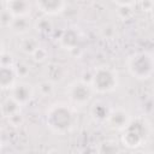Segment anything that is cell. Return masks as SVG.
<instances>
[{
	"label": "cell",
	"mask_w": 154,
	"mask_h": 154,
	"mask_svg": "<svg viewBox=\"0 0 154 154\" xmlns=\"http://www.w3.org/2000/svg\"><path fill=\"white\" fill-rule=\"evenodd\" d=\"M37 10L45 16H58L64 12L66 0H35Z\"/></svg>",
	"instance_id": "obj_11"
},
{
	"label": "cell",
	"mask_w": 154,
	"mask_h": 154,
	"mask_svg": "<svg viewBox=\"0 0 154 154\" xmlns=\"http://www.w3.org/2000/svg\"><path fill=\"white\" fill-rule=\"evenodd\" d=\"M131 117L132 116L130 114V112L126 108L120 107V106L112 107L105 124L114 131H122L128 125Z\"/></svg>",
	"instance_id": "obj_8"
},
{
	"label": "cell",
	"mask_w": 154,
	"mask_h": 154,
	"mask_svg": "<svg viewBox=\"0 0 154 154\" xmlns=\"http://www.w3.org/2000/svg\"><path fill=\"white\" fill-rule=\"evenodd\" d=\"M111 108L112 107L109 106V103L106 102L105 100H96V101H94L90 105L89 114H90L91 119L95 123L105 124L106 123V119H107V117L109 114Z\"/></svg>",
	"instance_id": "obj_13"
},
{
	"label": "cell",
	"mask_w": 154,
	"mask_h": 154,
	"mask_svg": "<svg viewBox=\"0 0 154 154\" xmlns=\"http://www.w3.org/2000/svg\"><path fill=\"white\" fill-rule=\"evenodd\" d=\"M31 8L32 5L30 0H8L5 2V10L12 17L30 16Z\"/></svg>",
	"instance_id": "obj_14"
},
{
	"label": "cell",
	"mask_w": 154,
	"mask_h": 154,
	"mask_svg": "<svg viewBox=\"0 0 154 154\" xmlns=\"http://www.w3.org/2000/svg\"><path fill=\"white\" fill-rule=\"evenodd\" d=\"M55 85L54 83H52L51 81L48 79H43L38 84H37V91L41 96L43 97H48V96H52L54 93H55Z\"/></svg>",
	"instance_id": "obj_18"
},
{
	"label": "cell",
	"mask_w": 154,
	"mask_h": 154,
	"mask_svg": "<svg viewBox=\"0 0 154 154\" xmlns=\"http://www.w3.org/2000/svg\"><path fill=\"white\" fill-rule=\"evenodd\" d=\"M23 120H24V119H23V116H22V112L7 119V122H8V123H10L11 125H13V126H19V125H20V124L23 123Z\"/></svg>",
	"instance_id": "obj_20"
},
{
	"label": "cell",
	"mask_w": 154,
	"mask_h": 154,
	"mask_svg": "<svg viewBox=\"0 0 154 154\" xmlns=\"http://www.w3.org/2000/svg\"><path fill=\"white\" fill-rule=\"evenodd\" d=\"M122 144L128 149H137L146 146L152 137V124L144 116L131 117L128 125L120 131Z\"/></svg>",
	"instance_id": "obj_2"
},
{
	"label": "cell",
	"mask_w": 154,
	"mask_h": 154,
	"mask_svg": "<svg viewBox=\"0 0 154 154\" xmlns=\"http://www.w3.org/2000/svg\"><path fill=\"white\" fill-rule=\"evenodd\" d=\"M57 42H58L59 47L65 51H70V52L76 51L81 46L82 34L78 28L67 26L59 32V35L57 37Z\"/></svg>",
	"instance_id": "obj_7"
},
{
	"label": "cell",
	"mask_w": 154,
	"mask_h": 154,
	"mask_svg": "<svg viewBox=\"0 0 154 154\" xmlns=\"http://www.w3.org/2000/svg\"><path fill=\"white\" fill-rule=\"evenodd\" d=\"M125 66L129 75L135 79H149L154 71L153 53L149 51H137L126 58Z\"/></svg>",
	"instance_id": "obj_4"
},
{
	"label": "cell",
	"mask_w": 154,
	"mask_h": 154,
	"mask_svg": "<svg viewBox=\"0 0 154 154\" xmlns=\"http://www.w3.org/2000/svg\"><path fill=\"white\" fill-rule=\"evenodd\" d=\"M89 83L95 94L105 95L113 93L119 87L118 71L107 65L96 66L91 71Z\"/></svg>",
	"instance_id": "obj_3"
},
{
	"label": "cell",
	"mask_w": 154,
	"mask_h": 154,
	"mask_svg": "<svg viewBox=\"0 0 154 154\" xmlns=\"http://www.w3.org/2000/svg\"><path fill=\"white\" fill-rule=\"evenodd\" d=\"M40 45H41V43H40V40H38L37 37H35V36H29V35H24V36L20 38L18 47H19V51H20L23 54L30 57V55L32 54V52H34Z\"/></svg>",
	"instance_id": "obj_16"
},
{
	"label": "cell",
	"mask_w": 154,
	"mask_h": 154,
	"mask_svg": "<svg viewBox=\"0 0 154 154\" xmlns=\"http://www.w3.org/2000/svg\"><path fill=\"white\" fill-rule=\"evenodd\" d=\"M4 54H5V45H4V42L0 40V60H1V58H2Z\"/></svg>",
	"instance_id": "obj_22"
},
{
	"label": "cell",
	"mask_w": 154,
	"mask_h": 154,
	"mask_svg": "<svg viewBox=\"0 0 154 154\" xmlns=\"http://www.w3.org/2000/svg\"><path fill=\"white\" fill-rule=\"evenodd\" d=\"M22 111V106L19 103H17L12 97L7 96L6 99H4L0 102V114L5 118L8 119L18 113H20Z\"/></svg>",
	"instance_id": "obj_15"
},
{
	"label": "cell",
	"mask_w": 154,
	"mask_h": 154,
	"mask_svg": "<svg viewBox=\"0 0 154 154\" xmlns=\"http://www.w3.org/2000/svg\"><path fill=\"white\" fill-rule=\"evenodd\" d=\"M67 73H69L67 67L61 63L52 61V63H48L45 67L46 79L51 81L54 84H58V83L63 82L67 77Z\"/></svg>",
	"instance_id": "obj_10"
},
{
	"label": "cell",
	"mask_w": 154,
	"mask_h": 154,
	"mask_svg": "<svg viewBox=\"0 0 154 154\" xmlns=\"http://www.w3.org/2000/svg\"><path fill=\"white\" fill-rule=\"evenodd\" d=\"M118 7H132L137 0H112Z\"/></svg>",
	"instance_id": "obj_21"
},
{
	"label": "cell",
	"mask_w": 154,
	"mask_h": 154,
	"mask_svg": "<svg viewBox=\"0 0 154 154\" xmlns=\"http://www.w3.org/2000/svg\"><path fill=\"white\" fill-rule=\"evenodd\" d=\"M48 57H49V53H48L47 48L43 47V46H41V45H40V46L32 52V54L30 55L31 60H32L34 63H36V64L46 63V61L48 60Z\"/></svg>",
	"instance_id": "obj_19"
},
{
	"label": "cell",
	"mask_w": 154,
	"mask_h": 154,
	"mask_svg": "<svg viewBox=\"0 0 154 154\" xmlns=\"http://www.w3.org/2000/svg\"><path fill=\"white\" fill-rule=\"evenodd\" d=\"M34 29L40 36H48L53 31V23L48 18V16H45L34 22Z\"/></svg>",
	"instance_id": "obj_17"
},
{
	"label": "cell",
	"mask_w": 154,
	"mask_h": 154,
	"mask_svg": "<svg viewBox=\"0 0 154 154\" xmlns=\"http://www.w3.org/2000/svg\"><path fill=\"white\" fill-rule=\"evenodd\" d=\"M2 146H4V140H2V136H1V132H0V150H1Z\"/></svg>",
	"instance_id": "obj_23"
},
{
	"label": "cell",
	"mask_w": 154,
	"mask_h": 154,
	"mask_svg": "<svg viewBox=\"0 0 154 154\" xmlns=\"http://www.w3.org/2000/svg\"><path fill=\"white\" fill-rule=\"evenodd\" d=\"M45 124L57 135L70 134L78 124L77 108L67 101H55L45 112Z\"/></svg>",
	"instance_id": "obj_1"
},
{
	"label": "cell",
	"mask_w": 154,
	"mask_h": 154,
	"mask_svg": "<svg viewBox=\"0 0 154 154\" xmlns=\"http://www.w3.org/2000/svg\"><path fill=\"white\" fill-rule=\"evenodd\" d=\"M8 96L12 97L22 107L29 105L35 97V88L31 83L25 81H17L8 90Z\"/></svg>",
	"instance_id": "obj_6"
},
{
	"label": "cell",
	"mask_w": 154,
	"mask_h": 154,
	"mask_svg": "<svg viewBox=\"0 0 154 154\" xmlns=\"http://www.w3.org/2000/svg\"><path fill=\"white\" fill-rule=\"evenodd\" d=\"M94 95L95 93L89 81H85L83 78L71 81L65 89V96L67 99V102L76 108L88 106L91 102Z\"/></svg>",
	"instance_id": "obj_5"
},
{
	"label": "cell",
	"mask_w": 154,
	"mask_h": 154,
	"mask_svg": "<svg viewBox=\"0 0 154 154\" xmlns=\"http://www.w3.org/2000/svg\"><path fill=\"white\" fill-rule=\"evenodd\" d=\"M0 1H1V2H4V4H5V2H6V1H8V0H0Z\"/></svg>",
	"instance_id": "obj_24"
},
{
	"label": "cell",
	"mask_w": 154,
	"mask_h": 154,
	"mask_svg": "<svg viewBox=\"0 0 154 154\" xmlns=\"http://www.w3.org/2000/svg\"><path fill=\"white\" fill-rule=\"evenodd\" d=\"M19 76L16 69V65L0 63V89L1 90H10L13 84L18 81Z\"/></svg>",
	"instance_id": "obj_9"
},
{
	"label": "cell",
	"mask_w": 154,
	"mask_h": 154,
	"mask_svg": "<svg viewBox=\"0 0 154 154\" xmlns=\"http://www.w3.org/2000/svg\"><path fill=\"white\" fill-rule=\"evenodd\" d=\"M14 35L24 36L28 35L29 31L34 28V20L30 16H20V17H12L11 22L7 26Z\"/></svg>",
	"instance_id": "obj_12"
}]
</instances>
